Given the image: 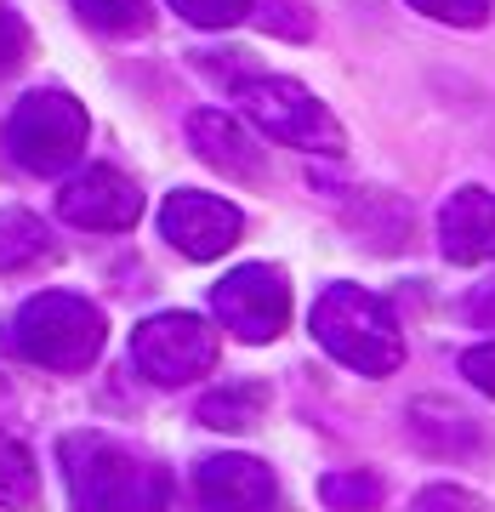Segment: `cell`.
<instances>
[{
  "instance_id": "cell-1",
  "label": "cell",
  "mask_w": 495,
  "mask_h": 512,
  "mask_svg": "<svg viewBox=\"0 0 495 512\" xmlns=\"http://www.w3.org/2000/svg\"><path fill=\"white\" fill-rule=\"evenodd\" d=\"M63 478H69L74 512H171V478L160 461L131 456L126 444L103 433L63 439Z\"/></svg>"
},
{
  "instance_id": "cell-2",
  "label": "cell",
  "mask_w": 495,
  "mask_h": 512,
  "mask_svg": "<svg viewBox=\"0 0 495 512\" xmlns=\"http://www.w3.org/2000/svg\"><path fill=\"white\" fill-rule=\"evenodd\" d=\"M313 342L336 359V365L359 370V376H393L404 365V330L376 291L365 285H330L313 302Z\"/></svg>"
},
{
  "instance_id": "cell-3",
  "label": "cell",
  "mask_w": 495,
  "mask_h": 512,
  "mask_svg": "<svg viewBox=\"0 0 495 512\" xmlns=\"http://www.w3.org/2000/svg\"><path fill=\"white\" fill-rule=\"evenodd\" d=\"M103 313L74 291H40L12 319V348L40 370H86L103 353Z\"/></svg>"
},
{
  "instance_id": "cell-4",
  "label": "cell",
  "mask_w": 495,
  "mask_h": 512,
  "mask_svg": "<svg viewBox=\"0 0 495 512\" xmlns=\"http://www.w3.org/2000/svg\"><path fill=\"white\" fill-rule=\"evenodd\" d=\"M86 131H92L86 109L69 92H29L12 109V120H6V148H12V160L23 171L57 177V171H69L86 154Z\"/></svg>"
},
{
  "instance_id": "cell-5",
  "label": "cell",
  "mask_w": 495,
  "mask_h": 512,
  "mask_svg": "<svg viewBox=\"0 0 495 512\" xmlns=\"http://www.w3.org/2000/svg\"><path fill=\"white\" fill-rule=\"evenodd\" d=\"M239 103H245V120L262 126L274 143L285 148H308V154H342V126L336 114L296 80H279V74H262V80H245L239 86Z\"/></svg>"
},
{
  "instance_id": "cell-6",
  "label": "cell",
  "mask_w": 495,
  "mask_h": 512,
  "mask_svg": "<svg viewBox=\"0 0 495 512\" xmlns=\"http://www.w3.org/2000/svg\"><path fill=\"white\" fill-rule=\"evenodd\" d=\"M131 365L160 387L200 382L217 365V330L200 313H154L131 330Z\"/></svg>"
},
{
  "instance_id": "cell-7",
  "label": "cell",
  "mask_w": 495,
  "mask_h": 512,
  "mask_svg": "<svg viewBox=\"0 0 495 512\" xmlns=\"http://www.w3.org/2000/svg\"><path fill=\"white\" fill-rule=\"evenodd\" d=\"M211 308H217V319L234 330L239 342L262 348V342H274L279 330L291 325V285L268 262H245L211 291Z\"/></svg>"
},
{
  "instance_id": "cell-8",
  "label": "cell",
  "mask_w": 495,
  "mask_h": 512,
  "mask_svg": "<svg viewBox=\"0 0 495 512\" xmlns=\"http://www.w3.org/2000/svg\"><path fill=\"white\" fill-rule=\"evenodd\" d=\"M160 234L177 245L194 262H211V256L234 251L239 234H245V217L239 205L217 200V194H200V188H177L171 200L160 205Z\"/></svg>"
},
{
  "instance_id": "cell-9",
  "label": "cell",
  "mask_w": 495,
  "mask_h": 512,
  "mask_svg": "<svg viewBox=\"0 0 495 512\" xmlns=\"http://www.w3.org/2000/svg\"><path fill=\"white\" fill-rule=\"evenodd\" d=\"M57 211H63V222H74V228L120 234V228H131V222L143 217V194H137V183H131L126 171H114V165H92V171H80V177L63 183Z\"/></svg>"
},
{
  "instance_id": "cell-10",
  "label": "cell",
  "mask_w": 495,
  "mask_h": 512,
  "mask_svg": "<svg viewBox=\"0 0 495 512\" xmlns=\"http://www.w3.org/2000/svg\"><path fill=\"white\" fill-rule=\"evenodd\" d=\"M194 495L205 512H262L274 501V473L257 456H211L194 467Z\"/></svg>"
},
{
  "instance_id": "cell-11",
  "label": "cell",
  "mask_w": 495,
  "mask_h": 512,
  "mask_svg": "<svg viewBox=\"0 0 495 512\" xmlns=\"http://www.w3.org/2000/svg\"><path fill=\"white\" fill-rule=\"evenodd\" d=\"M439 251L461 268L495 262V194L490 188H456L439 211Z\"/></svg>"
},
{
  "instance_id": "cell-12",
  "label": "cell",
  "mask_w": 495,
  "mask_h": 512,
  "mask_svg": "<svg viewBox=\"0 0 495 512\" xmlns=\"http://www.w3.org/2000/svg\"><path fill=\"white\" fill-rule=\"evenodd\" d=\"M188 143H194V154L205 165H217L222 177H239V183H257L262 177V148L245 137V126H239L234 114L200 109L188 120Z\"/></svg>"
},
{
  "instance_id": "cell-13",
  "label": "cell",
  "mask_w": 495,
  "mask_h": 512,
  "mask_svg": "<svg viewBox=\"0 0 495 512\" xmlns=\"http://www.w3.org/2000/svg\"><path fill=\"white\" fill-rule=\"evenodd\" d=\"M52 256V234L35 211H0V274H23Z\"/></svg>"
},
{
  "instance_id": "cell-14",
  "label": "cell",
  "mask_w": 495,
  "mask_h": 512,
  "mask_svg": "<svg viewBox=\"0 0 495 512\" xmlns=\"http://www.w3.org/2000/svg\"><path fill=\"white\" fill-rule=\"evenodd\" d=\"M262 404H268V387H262V382H234V387L205 393V399H200V421H205V427H217V433H239V427H251V421L262 416Z\"/></svg>"
},
{
  "instance_id": "cell-15",
  "label": "cell",
  "mask_w": 495,
  "mask_h": 512,
  "mask_svg": "<svg viewBox=\"0 0 495 512\" xmlns=\"http://www.w3.org/2000/svg\"><path fill=\"white\" fill-rule=\"evenodd\" d=\"M0 507H12V512L40 507V467L12 433H0Z\"/></svg>"
},
{
  "instance_id": "cell-16",
  "label": "cell",
  "mask_w": 495,
  "mask_h": 512,
  "mask_svg": "<svg viewBox=\"0 0 495 512\" xmlns=\"http://www.w3.org/2000/svg\"><path fill=\"white\" fill-rule=\"evenodd\" d=\"M74 12L92 23L97 35H143L154 23L148 0H74Z\"/></svg>"
},
{
  "instance_id": "cell-17",
  "label": "cell",
  "mask_w": 495,
  "mask_h": 512,
  "mask_svg": "<svg viewBox=\"0 0 495 512\" xmlns=\"http://www.w3.org/2000/svg\"><path fill=\"white\" fill-rule=\"evenodd\" d=\"M319 495H325L330 512H376L382 507V478L365 473V467H353V473H330L325 484H319Z\"/></svg>"
},
{
  "instance_id": "cell-18",
  "label": "cell",
  "mask_w": 495,
  "mask_h": 512,
  "mask_svg": "<svg viewBox=\"0 0 495 512\" xmlns=\"http://www.w3.org/2000/svg\"><path fill=\"white\" fill-rule=\"evenodd\" d=\"M177 18H188L194 29H234L239 18H251L257 0H171Z\"/></svg>"
},
{
  "instance_id": "cell-19",
  "label": "cell",
  "mask_w": 495,
  "mask_h": 512,
  "mask_svg": "<svg viewBox=\"0 0 495 512\" xmlns=\"http://www.w3.org/2000/svg\"><path fill=\"white\" fill-rule=\"evenodd\" d=\"M410 6L439 23H456V29H478V23L490 18V0H410Z\"/></svg>"
},
{
  "instance_id": "cell-20",
  "label": "cell",
  "mask_w": 495,
  "mask_h": 512,
  "mask_svg": "<svg viewBox=\"0 0 495 512\" xmlns=\"http://www.w3.org/2000/svg\"><path fill=\"white\" fill-rule=\"evenodd\" d=\"M23 57H29V23L0 0V74H12Z\"/></svg>"
},
{
  "instance_id": "cell-21",
  "label": "cell",
  "mask_w": 495,
  "mask_h": 512,
  "mask_svg": "<svg viewBox=\"0 0 495 512\" xmlns=\"http://www.w3.org/2000/svg\"><path fill=\"white\" fill-rule=\"evenodd\" d=\"M410 512H484V501L467 490H456V484H433V490L416 495V507Z\"/></svg>"
},
{
  "instance_id": "cell-22",
  "label": "cell",
  "mask_w": 495,
  "mask_h": 512,
  "mask_svg": "<svg viewBox=\"0 0 495 512\" xmlns=\"http://www.w3.org/2000/svg\"><path fill=\"white\" fill-rule=\"evenodd\" d=\"M262 29H274V35H313V18L302 12V6H291V0H268V12H262Z\"/></svg>"
},
{
  "instance_id": "cell-23",
  "label": "cell",
  "mask_w": 495,
  "mask_h": 512,
  "mask_svg": "<svg viewBox=\"0 0 495 512\" xmlns=\"http://www.w3.org/2000/svg\"><path fill=\"white\" fill-rule=\"evenodd\" d=\"M461 376H467L478 393H490L495 399V342H478V348L461 353Z\"/></svg>"
},
{
  "instance_id": "cell-24",
  "label": "cell",
  "mask_w": 495,
  "mask_h": 512,
  "mask_svg": "<svg viewBox=\"0 0 495 512\" xmlns=\"http://www.w3.org/2000/svg\"><path fill=\"white\" fill-rule=\"evenodd\" d=\"M467 319H478V325H495V285H490V291H478L473 302H467Z\"/></svg>"
}]
</instances>
